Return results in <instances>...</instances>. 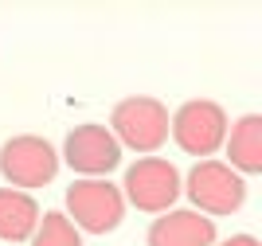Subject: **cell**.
Returning <instances> with one entry per match:
<instances>
[{"label":"cell","mask_w":262,"mask_h":246,"mask_svg":"<svg viewBox=\"0 0 262 246\" xmlns=\"http://www.w3.org/2000/svg\"><path fill=\"white\" fill-rule=\"evenodd\" d=\"M39 227V204L20 188H0V238L28 242Z\"/></svg>","instance_id":"9"},{"label":"cell","mask_w":262,"mask_h":246,"mask_svg":"<svg viewBox=\"0 0 262 246\" xmlns=\"http://www.w3.org/2000/svg\"><path fill=\"white\" fill-rule=\"evenodd\" d=\"M188 199L196 204L200 215H231L239 211L243 199H247V184L243 176L231 164L223 161H200L196 168L188 172V184H184Z\"/></svg>","instance_id":"2"},{"label":"cell","mask_w":262,"mask_h":246,"mask_svg":"<svg viewBox=\"0 0 262 246\" xmlns=\"http://www.w3.org/2000/svg\"><path fill=\"white\" fill-rule=\"evenodd\" d=\"M110 133L118 145L137 152H157L168 141V109L157 98H125L110 114Z\"/></svg>","instance_id":"1"},{"label":"cell","mask_w":262,"mask_h":246,"mask_svg":"<svg viewBox=\"0 0 262 246\" xmlns=\"http://www.w3.org/2000/svg\"><path fill=\"white\" fill-rule=\"evenodd\" d=\"M0 172L12 188H43V184L55 180L59 172V152L47 145L43 137L35 133H20V137L4 141L0 149Z\"/></svg>","instance_id":"4"},{"label":"cell","mask_w":262,"mask_h":246,"mask_svg":"<svg viewBox=\"0 0 262 246\" xmlns=\"http://www.w3.org/2000/svg\"><path fill=\"white\" fill-rule=\"evenodd\" d=\"M168 129H172L176 145L184 152L208 161L211 152L227 141V114H223V106L200 98V102H184V106L176 109L172 118H168Z\"/></svg>","instance_id":"5"},{"label":"cell","mask_w":262,"mask_h":246,"mask_svg":"<svg viewBox=\"0 0 262 246\" xmlns=\"http://www.w3.org/2000/svg\"><path fill=\"white\" fill-rule=\"evenodd\" d=\"M227 156H231V168L247 172H262V118L258 114H247V118L235 121V129L227 133Z\"/></svg>","instance_id":"10"},{"label":"cell","mask_w":262,"mask_h":246,"mask_svg":"<svg viewBox=\"0 0 262 246\" xmlns=\"http://www.w3.org/2000/svg\"><path fill=\"white\" fill-rule=\"evenodd\" d=\"M32 246H82V238H78V227L71 223L67 215L47 211V215H39V227H35V235H32Z\"/></svg>","instance_id":"11"},{"label":"cell","mask_w":262,"mask_h":246,"mask_svg":"<svg viewBox=\"0 0 262 246\" xmlns=\"http://www.w3.org/2000/svg\"><path fill=\"white\" fill-rule=\"evenodd\" d=\"M63 156L75 172L98 180V176H106V172H114L121 164V145L114 141V133L106 125H78L67 133Z\"/></svg>","instance_id":"7"},{"label":"cell","mask_w":262,"mask_h":246,"mask_svg":"<svg viewBox=\"0 0 262 246\" xmlns=\"http://www.w3.org/2000/svg\"><path fill=\"white\" fill-rule=\"evenodd\" d=\"M219 246H258V238L254 235H231L227 242H219Z\"/></svg>","instance_id":"12"},{"label":"cell","mask_w":262,"mask_h":246,"mask_svg":"<svg viewBox=\"0 0 262 246\" xmlns=\"http://www.w3.org/2000/svg\"><path fill=\"white\" fill-rule=\"evenodd\" d=\"M125 199H129L137 211H168L180 195V172L172 161H161V156H141L125 172Z\"/></svg>","instance_id":"6"},{"label":"cell","mask_w":262,"mask_h":246,"mask_svg":"<svg viewBox=\"0 0 262 246\" xmlns=\"http://www.w3.org/2000/svg\"><path fill=\"white\" fill-rule=\"evenodd\" d=\"M149 246H215V219L200 211H168L149 227Z\"/></svg>","instance_id":"8"},{"label":"cell","mask_w":262,"mask_h":246,"mask_svg":"<svg viewBox=\"0 0 262 246\" xmlns=\"http://www.w3.org/2000/svg\"><path fill=\"white\" fill-rule=\"evenodd\" d=\"M75 215V227L90 235H110L125 219V195L110 180H78L67 188V219Z\"/></svg>","instance_id":"3"}]
</instances>
